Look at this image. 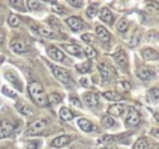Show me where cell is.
Returning <instances> with one entry per match:
<instances>
[{"mask_svg":"<svg viewBox=\"0 0 159 149\" xmlns=\"http://www.w3.org/2000/svg\"><path fill=\"white\" fill-rule=\"evenodd\" d=\"M5 77H6V79L10 81L14 86H16V88H17L19 91L22 89V87H21V82H20V79H19V77L16 76L15 72H12V71H7V72H5Z\"/></svg>","mask_w":159,"mask_h":149,"instance_id":"ac0fdd59","label":"cell"},{"mask_svg":"<svg viewBox=\"0 0 159 149\" xmlns=\"http://www.w3.org/2000/svg\"><path fill=\"white\" fill-rule=\"evenodd\" d=\"M7 22H9L10 26H17V25L20 24V20H19V17H17L16 15H10Z\"/></svg>","mask_w":159,"mask_h":149,"instance_id":"d590c367","label":"cell"},{"mask_svg":"<svg viewBox=\"0 0 159 149\" xmlns=\"http://www.w3.org/2000/svg\"><path fill=\"white\" fill-rule=\"evenodd\" d=\"M145 10L152 14L159 12V2H147L145 4Z\"/></svg>","mask_w":159,"mask_h":149,"instance_id":"4316f807","label":"cell"},{"mask_svg":"<svg viewBox=\"0 0 159 149\" xmlns=\"http://www.w3.org/2000/svg\"><path fill=\"white\" fill-rule=\"evenodd\" d=\"M155 149H159V147H157V148H155Z\"/></svg>","mask_w":159,"mask_h":149,"instance_id":"f907efd6","label":"cell"},{"mask_svg":"<svg viewBox=\"0 0 159 149\" xmlns=\"http://www.w3.org/2000/svg\"><path fill=\"white\" fill-rule=\"evenodd\" d=\"M137 76H138L142 81H149V79H152L155 74H154V72H153L149 67H140V68L137 70Z\"/></svg>","mask_w":159,"mask_h":149,"instance_id":"9c48e42d","label":"cell"},{"mask_svg":"<svg viewBox=\"0 0 159 149\" xmlns=\"http://www.w3.org/2000/svg\"><path fill=\"white\" fill-rule=\"evenodd\" d=\"M142 56L144 60H148V61H152V60H158L159 58V55L157 51H154L153 48H144L142 51Z\"/></svg>","mask_w":159,"mask_h":149,"instance_id":"44dd1931","label":"cell"},{"mask_svg":"<svg viewBox=\"0 0 159 149\" xmlns=\"http://www.w3.org/2000/svg\"><path fill=\"white\" fill-rule=\"evenodd\" d=\"M148 140L145 138H139L134 145H133V149H148Z\"/></svg>","mask_w":159,"mask_h":149,"instance_id":"484cf974","label":"cell"},{"mask_svg":"<svg viewBox=\"0 0 159 149\" xmlns=\"http://www.w3.org/2000/svg\"><path fill=\"white\" fill-rule=\"evenodd\" d=\"M16 108H17V111H19L21 114H25V115H31V114H32V109H31L29 106H26V104L17 103V104H16Z\"/></svg>","mask_w":159,"mask_h":149,"instance_id":"cb8c5ba5","label":"cell"},{"mask_svg":"<svg viewBox=\"0 0 159 149\" xmlns=\"http://www.w3.org/2000/svg\"><path fill=\"white\" fill-rule=\"evenodd\" d=\"M47 55H48L52 60H55V61H62V60L65 58L63 52H62L60 48L55 47V46H50V47L47 48Z\"/></svg>","mask_w":159,"mask_h":149,"instance_id":"7c38bea8","label":"cell"},{"mask_svg":"<svg viewBox=\"0 0 159 149\" xmlns=\"http://www.w3.org/2000/svg\"><path fill=\"white\" fill-rule=\"evenodd\" d=\"M77 70H78L80 72H82V73L88 72V71L91 70V62H89V61H87V62H83V63L77 65Z\"/></svg>","mask_w":159,"mask_h":149,"instance_id":"4dcf8cb0","label":"cell"},{"mask_svg":"<svg viewBox=\"0 0 159 149\" xmlns=\"http://www.w3.org/2000/svg\"><path fill=\"white\" fill-rule=\"evenodd\" d=\"M82 40H83L84 42H87V43H91V42H93L94 36L91 35V34H83V35H82Z\"/></svg>","mask_w":159,"mask_h":149,"instance_id":"60d3db41","label":"cell"},{"mask_svg":"<svg viewBox=\"0 0 159 149\" xmlns=\"http://www.w3.org/2000/svg\"><path fill=\"white\" fill-rule=\"evenodd\" d=\"M10 46H11L12 51H14V52H17V53H22V52H25L26 48H27L25 41H24L22 38H20V37L12 38L11 42H10Z\"/></svg>","mask_w":159,"mask_h":149,"instance_id":"8992f818","label":"cell"},{"mask_svg":"<svg viewBox=\"0 0 159 149\" xmlns=\"http://www.w3.org/2000/svg\"><path fill=\"white\" fill-rule=\"evenodd\" d=\"M72 140V138L70 135H60L57 138H55L52 142H51V145L53 148H62L65 145H67Z\"/></svg>","mask_w":159,"mask_h":149,"instance_id":"8fae6325","label":"cell"},{"mask_svg":"<svg viewBox=\"0 0 159 149\" xmlns=\"http://www.w3.org/2000/svg\"><path fill=\"white\" fill-rule=\"evenodd\" d=\"M45 128H46V120H43V119H36L35 122H32L29 125V128L25 132V134H27V135H35V134L41 133Z\"/></svg>","mask_w":159,"mask_h":149,"instance_id":"7a4b0ae2","label":"cell"},{"mask_svg":"<svg viewBox=\"0 0 159 149\" xmlns=\"http://www.w3.org/2000/svg\"><path fill=\"white\" fill-rule=\"evenodd\" d=\"M125 124L127 125H138L139 122H140V117H139V113L134 109V108H129L128 109V113L125 115V119H124Z\"/></svg>","mask_w":159,"mask_h":149,"instance_id":"5b68a950","label":"cell"},{"mask_svg":"<svg viewBox=\"0 0 159 149\" xmlns=\"http://www.w3.org/2000/svg\"><path fill=\"white\" fill-rule=\"evenodd\" d=\"M103 96H104L107 99H109V101H120V99L123 98V96H122L120 93L114 92V91H107V92H104Z\"/></svg>","mask_w":159,"mask_h":149,"instance_id":"603a6c76","label":"cell"},{"mask_svg":"<svg viewBox=\"0 0 159 149\" xmlns=\"http://www.w3.org/2000/svg\"><path fill=\"white\" fill-rule=\"evenodd\" d=\"M48 24H50V26H52V27L56 29V30H60V29H61V22H60L58 19L55 17V16H52V17L48 19Z\"/></svg>","mask_w":159,"mask_h":149,"instance_id":"836d02e7","label":"cell"},{"mask_svg":"<svg viewBox=\"0 0 159 149\" xmlns=\"http://www.w3.org/2000/svg\"><path fill=\"white\" fill-rule=\"evenodd\" d=\"M81 83H82V84H84V86H86V84H87V81H86V79H84V78H82V79H81Z\"/></svg>","mask_w":159,"mask_h":149,"instance_id":"681fc988","label":"cell"},{"mask_svg":"<svg viewBox=\"0 0 159 149\" xmlns=\"http://www.w3.org/2000/svg\"><path fill=\"white\" fill-rule=\"evenodd\" d=\"M86 14H87L88 17H94L96 14H97V6H96V5H91V6H88V9L86 10Z\"/></svg>","mask_w":159,"mask_h":149,"instance_id":"e575fe53","label":"cell"},{"mask_svg":"<svg viewBox=\"0 0 159 149\" xmlns=\"http://www.w3.org/2000/svg\"><path fill=\"white\" fill-rule=\"evenodd\" d=\"M77 125H78L80 129L83 130V132H92V130L94 129L93 124H92L88 119H84V118H80V119L77 120Z\"/></svg>","mask_w":159,"mask_h":149,"instance_id":"ffe728a7","label":"cell"},{"mask_svg":"<svg viewBox=\"0 0 159 149\" xmlns=\"http://www.w3.org/2000/svg\"><path fill=\"white\" fill-rule=\"evenodd\" d=\"M66 24L70 26V29H71L72 31H80V30H82V29L86 26L84 22H83L81 19L75 17V16L68 17V19L66 20Z\"/></svg>","mask_w":159,"mask_h":149,"instance_id":"ba28073f","label":"cell"},{"mask_svg":"<svg viewBox=\"0 0 159 149\" xmlns=\"http://www.w3.org/2000/svg\"><path fill=\"white\" fill-rule=\"evenodd\" d=\"M50 67H51L52 73L55 74V77H56L58 81H61V82H63V83H68V82H70V79H71L70 73H68L65 68L58 67V66H52V65H51Z\"/></svg>","mask_w":159,"mask_h":149,"instance_id":"3957f363","label":"cell"},{"mask_svg":"<svg viewBox=\"0 0 159 149\" xmlns=\"http://www.w3.org/2000/svg\"><path fill=\"white\" fill-rule=\"evenodd\" d=\"M150 134H152L153 137H155V138L159 139V128H153V129L150 130Z\"/></svg>","mask_w":159,"mask_h":149,"instance_id":"f6af8a7d","label":"cell"},{"mask_svg":"<svg viewBox=\"0 0 159 149\" xmlns=\"http://www.w3.org/2000/svg\"><path fill=\"white\" fill-rule=\"evenodd\" d=\"M99 19H101L103 22H106V24H108V25H112V22H113V14L109 11V9L103 7V9L99 11Z\"/></svg>","mask_w":159,"mask_h":149,"instance_id":"e0dca14e","label":"cell"},{"mask_svg":"<svg viewBox=\"0 0 159 149\" xmlns=\"http://www.w3.org/2000/svg\"><path fill=\"white\" fill-rule=\"evenodd\" d=\"M147 98L150 103H158L159 102V88H152L147 93Z\"/></svg>","mask_w":159,"mask_h":149,"instance_id":"7402d4cb","label":"cell"},{"mask_svg":"<svg viewBox=\"0 0 159 149\" xmlns=\"http://www.w3.org/2000/svg\"><path fill=\"white\" fill-rule=\"evenodd\" d=\"M102 149H118L116 145H104V147H102Z\"/></svg>","mask_w":159,"mask_h":149,"instance_id":"bcb514c9","label":"cell"},{"mask_svg":"<svg viewBox=\"0 0 159 149\" xmlns=\"http://www.w3.org/2000/svg\"><path fill=\"white\" fill-rule=\"evenodd\" d=\"M113 57H114L116 62H117L119 66H122L123 68H127V67H128V56H127V53H125L124 51L119 50L118 52L114 53Z\"/></svg>","mask_w":159,"mask_h":149,"instance_id":"4fadbf2b","label":"cell"},{"mask_svg":"<svg viewBox=\"0 0 159 149\" xmlns=\"http://www.w3.org/2000/svg\"><path fill=\"white\" fill-rule=\"evenodd\" d=\"M117 87L122 91V92H128L130 89V84L127 81H118L117 82Z\"/></svg>","mask_w":159,"mask_h":149,"instance_id":"1f68e13d","label":"cell"},{"mask_svg":"<svg viewBox=\"0 0 159 149\" xmlns=\"http://www.w3.org/2000/svg\"><path fill=\"white\" fill-rule=\"evenodd\" d=\"M14 129H15V125L10 120L2 119L0 122V139L6 138V137H10L12 134Z\"/></svg>","mask_w":159,"mask_h":149,"instance_id":"277c9868","label":"cell"},{"mask_svg":"<svg viewBox=\"0 0 159 149\" xmlns=\"http://www.w3.org/2000/svg\"><path fill=\"white\" fill-rule=\"evenodd\" d=\"M60 117L62 120H71L73 118V113L68 108H61L60 111Z\"/></svg>","mask_w":159,"mask_h":149,"instance_id":"d4e9b609","label":"cell"},{"mask_svg":"<svg viewBox=\"0 0 159 149\" xmlns=\"http://www.w3.org/2000/svg\"><path fill=\"white\" fill-rule=\"evenodd\" d=\"M37 34L42 37H46V38H56L57 37V34L53 31V30H50L47 27H43V26H39L36 29Z\"/></svg>","mask_w":159,"mask_h":149,"instance_id":"2e32d148","label":"cell"},{"mask_svg":"<svg viewBox=\"0 0 159 149\" xmlns=\"http://www.w3.org/2000/svg\"><path fill=\"white\" fill-rule=\"evenodd\" d=\"M98 70H99L101 76H102V78H103L104 81H109V79H111V78H113V76H114L113 70H112L109 66L104 65V63H99Z\"/></svg>","mask_w":159,"mask_h":149,"instance_id":"30bf717a","label":"cell"},{"mask_svg":"<svg viewBox=\"0 0 159 149\" xmlns=\"http://www.w3.org/2000/svg\"><path fill=\"white\" fill-rule=\"evenodd\" d=\"M68 4L72 5V6H75V7H81L83 5V1H73V0H70Z\"/></svg>","mask_w":159,"mask_h":149,"instance_id":"ee69618b","label":"cell"},{"mask_svg":"<svg viewBox=\"0 0 159 149\" xmlns=\"http://www.w3.org/2000/svg\"><path fill=\"white\" fill-rule=\"evenodd\" d=\"M62 47L66 52H68L72 56H76V57H80V58L84 57V52H83L82 47L78 46V45H63Z\"/></svg>","mask_w":159,"mask_h":149,"instance_id":"52a82bcc","label":"cell"},{"mask_svg":"<svg viewBox=\"0 0 159 149\" xmlns=\"http://www.w3.org/2000/svg\"><path fill=\"white\" fill-rule=\"evenodd\" d=\"M47 101H48V103L50 104H58L60 102H61V96L58 94V93H51L48 97H47Z\"/></svg>","mask_w":159,"mask_h":149,"instance_id":"f1b7e54d","label":"cell"},{"mask_svg":"<svg viewBox=\"0 0 159 149\" xmlns=\"http://www.w3.org/2000/svg\"><path fill=\"white\" fill-rule=\"evenodd\" d=\"M125 108H127L125 104H123V103H116V104L109 106V108H108V113L119 117V115H122V114L124 113Z\"/></svg>","mask_w":159,"mask_h":149,"instance_id":"5bb4252c","label":"cell"},{"mask_svg":"<svg viewBox=\"0 0 159 149\" xmlns=\"http://www.w3.org/2000/svg\"><path fill=\"white\" fill-rule=\"evenodd\" d=\"M27 89H29V93H30L32 101H34L37 106H40V107H45V106L48 104L47 96H46V93H45L43 87L41 86V83L35 82V81H34V82H30Z\"/></svg>","mask_w":159,"mask_h":149,"instance_id":"6da1fadb","label":"cell"},{"mask_svg":"<svg viewBox=\"0 0 159 149\" xmlns=\"http://www.w3.org/2000/svg\"><path fill=\"white\" fill-rule=\"evenodd\" d=\"M4 41V34H2V31L0 30V43Z\"/></svg>","mask_w":159,"mask_h":149,"instance_id":"7dc6e473","label":"cell"},{"mask_svg":"<svg viewBox=\"0 0 159 149\" xmlns=\"http://www.w3.org/2000/svg\"><path fill=\"white\" fill-rule=\"evenodd\" d=\"M154 118H155V120L159 123V112H157V113L154 114Z\"/></svg>","mask_w":159,"mask_h":149,"instance_id":"c3c4849f","label":"cell"},{"mask_svg":"<svg viewBox=\"0 0 159 149\" xmlns=\"http://www.w3.org/2000/svg\"><path fill=\"white\" fill-rule=\"evenodd\" d=\"M27 6H29L30 10H39L40 9V2L39 1L30 0V1H27Z\"/></svg>","mask_w":159,"mask_h":149,"instance_id":"f35d334b","label":"cell"},{"mask_svg":"<svg viewBox=\"0 0 159 149\" xmlns=\"http://www.w3.org/2000/svg\"><path fill=\"white\" fill-rule=\"evenodd\" d=\"M2 93H4L5 96H9L10 98H15V97H16V93H15L14 91L9 89L7 87H4V88H2Z\"/></svg>","mask_w":159,"mask_h":149,"instance_id":"b9f144b4","label":"cell"},{"mask_svg":"<svg viewBox=\"0 0 159 149\" xmlns=\"http://www.w3.org/2000/svg\"><path fill=\"white\" fill-rule=\"evenodd\" d=\"M40 144V142H35V140H29V142H26V148L27 149H39V145Z\"/></svg>","mask_w":159,"mask_h":149,"instance_id":"ab89813d","label":"cell"},{"mask_svg":"<svg viewBox=\"0 0 159 149\" xmlns=\"http://www.w3.org/2000/svg\"><path fill=\"white\" fill-rule=\"evenodd\" d=\"M117 30L119 31V32H125L127 30H128V20L127 19H120L119 21H118V24H117Z\"/></svg>","mask_w":159,"mask_h":149,"instance_id":"83f0119b","label":"cell"},{"mask_svg":"<svg viewBox=\"0 0 159 149\" xmlns=\"http://www.w3.org/2000/svg\"><path fill=\"white\" fill-rule=\"evenodd\" d=\"M70 103L73 104V106H76V107H78V108L82 107V106H81V102H80L76 97H71V98H70Z\"/></svg>","mask_w":159,"mask_h":149,"instance_id":"7bdbcfd3","label":"cell"},{"mask_svg":"<svg viewBox=\"0 0 159 149\" xmlns=\"http://www.w3.org/2000/svg\"><path fill=\"white\" fill-rule=\"evenodd\" d=\"M83 99H84V103L89 107H96L99 102L98 99V96L96 93H92V92H87L83 94Z\"/></svg>","mask_w":159,"mask_h":149,"instance_id":"9a60e30c","label":"cell"},{"mask_svg":"<svg viewBox=\"0 0 159 149\" xmlns=\"http://www.w3.org/2000/svg\"><path fill=\"white\" fill-rule=\"evenodd\" d=\"M114 140H116V137H113V135H103L102 138L98 139V144H104V145H107L108 143L114 142Z\"/></svg>","mask_w":159,"mask_h":149,"instance_id":"d6a6232c","label":"cell"},{"mask_svg":"<svg viewBox=\"0 0 159 149\" xmlns=\"http://www.w3.org/2000/svg\"><path fill=\"white\" fill-rule=\"evenodd\" d=\"M84 53H86V56H88L89 58H93V57H96V51H94V48H92L91 46H86L84 47V51H83Z\"/></svg>","mask_w":159,"mask_h":149,"instance_id":"8d00e7d4","label":"cell"},{"mask_svg":"<svg viewBox=\"0 0 159 149\" xmlns=\"http://www.w3.org/2000/svg\"><path fill=\"white\" fill-rule=\"evenodd\" d=\"M52 10L56 12V14H63L65 12V7L58 5L57 2H52Z\"/></svg>","mask_w":159,"mask_h":149,"instance_id":"74e56055","label":"cell"},{"mask_svg":"<svg viewBox=\"0 0 159 149\" xmlns=\"http://www.w3.org/2000/svg\"><path fill=\"white\" fill-rule=\"evenodd\" d=\"M96 34H97L98 38H99L102 42H108V41L111 40L109 32H108L104 27H102V26H97V27H96Z\"/></svg>","mask_w":159,"mask_h":149,"instance_id":"d6986e66","label":"cell"},{"mask_svg":"<svg viewBox=\"0 0 159 149\" xmlns=\"http://www.w3.org/2000/svg\"><path fill=\"white\" fill-rule=\"evenodd\" d=\"M101 123H102V125H103L104 128H112V127L114 125V120H113V118L109 117V115L103 117L102 120H101Z\"/></svg>","mask_w":159,"mask_h":149,"instance_id":"f546056e","label":"cell"}]
</instances>
